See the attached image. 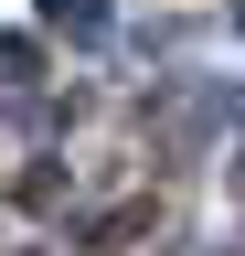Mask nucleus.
Wrapping results in <instances>:
<instances>
[{"label": "nucleus", "instance_id": "f257e3e1", "mask_svg": "<svg viewBox=\"0 0 245 256\" xmlns=\"http://www.w3.org/2000/svg\"><path fill=\"white\" fill-rule=\"evenodd\" d=\"M43 22H53V32H96V22H107V0H43Z\"/></svg>", "mask_w": 245, "mask_h": 256}]
</instances>
